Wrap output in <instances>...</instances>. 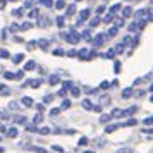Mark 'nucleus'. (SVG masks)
<instances>
[{
	"label": "nucleus",
	"instance_id": "nucleus-1",
	"mask_svg": "<svg viewBox=\"0 0 153 153\" xmlns=\"http://www.w3.org/2000/svg\"><path fill=\"white\" fill-rule=\"evenodd\" d=\"M64 38H65V42H69V43H77L79 42V33H69Z\"/></svg>",
	"mask_w": 153,
	"mask_h": 153
},
{
	"label": "nucleus",
	"instance_id": "nucleus-2",
	"mask_svg": "<svg viewBox=\"0 0 153 153\" xmlns=\"http://www.w3.org/2000/svg\"><path fill=\"white\" fill-rule=\"evenodd\" d=\"M81 105H83V108H86V110H93V103H91V100H83L81 102Z\"/></svg>",
	"mask_w": 153,
	"mask_h": 153
},
{
	"label": "nucleus",
	"instance_id": "nucleus-3",
	"mask_svg": "<svg viewBox=\"0 0 153 153\" xmlns=\"http://www.w3.org/2000/svg\"><path fill=\"white\" fill-rule=\"evenodd\" d=\"M105 38H107V35H98L97 38L93 40V45H97V47H98V45H102V43H103V40H105Z\"/></svg>",
	"mask_w": 153,
	"mask_h": 153
},
{
	"label": "nucleus",
	"instance_id": "nucleus-4",
	"mask_svg": "<svg viewBox=\"0 0 153 153\" xmlns=\"http://www.w3.org/2000/svg\"><path fill=\"white\" fill-rule=\"evenodd\" d=\"M22 105H24V107H33V100H31V98L29 97H22Z\"/></svg>",
	"mask_w": 153,
	"mask_h": 153
},
{
	"label": "nucleus",
	"instance_id": "nucleus-5",
	"mask_svg": "<svg viewBox=\"0 0 153 153\" xmlns=\"http://www.w3.org/2000/svg\"><path fill=\"white\" fill-rule=\"evenodd\" d=\"M122 114H124V110H120V108H114L110 114V117H122Z\"/></svg>",
	"mask_w": 153,
	"mask_h": 153
},
{
	"label": "nucleus",
	"instance_id": "nucleus-6",
	"mask_svg": "<svg viewBox=\"0 0 153 153\" xmlns=\"http://www.w3.org/2000/svg\"><path fill=\"white\" fill-rule=\"evenodd\" d=\"M29 86H33V88H38L40 84H42V79H31V81H28Z\"/></svg>",
	"mask_w": 153,
	"mask_h": 153
},
{
	"label": "nucleus",
	"instance_id": "nucleus-7",
	"mask_svg": "<svg viewBox=\"0 0 153 153\" xmlns=\"http://www.w3.org/2000/svg\"><path fill=\"white\" fill-rule=\"evenodd\" d=\"M88 16H90V10H88V9H84V10H81L79 17H81V21H84V19H88Z\"/></svg>",
	"mask_w": 153,
	"mask_h": 153
},
{
	"label": "nucleus",
	"instance_id": "nucleus-8",
	"mask_svg": "<svg viewBox=\"0 0 153 153\" xmlns=\"http://www.w3.org/2000/svg\"><path fill=\"white\" fill-rule=\"evenodd\" d=\"M7 134H9V138H16V136H17V129H16V127H10L7 131Z\"/></svg>",
	"mask_w": 153,
	"mask_h": 153
},
{
	"label": "nucleus",
	"instance_id": "nucleus-9",
	"mask_svg": "<svg viewBox=\"0 0 153 153\" xmlns=\"http://www.w3.org/2000/svg\"><path fill=\"white\" fill-rule=\"evenodd\" d=\"M131 95H132V88H126V90L122 91V97L124 98H129Z\"/></svg>",
	"mask_w": 153,
	"mask_h": 153
},
{
	"label": "nucleus",
	"instance_id": "nucleus-10",
	"mask_svg": "<svg viewBox=\"0 0 153 153\" xmlns=\"http://www.w3.org/2000/svg\"><path fill=\"white\" fill-rule=\"evenodd\" d=\"M55 7L59 9V10H62L64 7H65V0H57V4H55Z\"/></svg>",
	"mask_w": 153,
	"mask_h": 153
},
{
	"label": "nucleus",
	"instance_id": "nucleus-11",
	"mask_svg": "<svg viewBox=\"0 0 153 153\" xmlns=\"http://www.w3.org/2000/svg\"><path fill=\"white\" fill-rule=\"evenodd\" d=\"M36 45H40L42 48H47V47H48V40H38Z\"/></svg>",
	"mask_w": 153,
	"mask_h": 153
},
{
	"label": "nucleus",
	"instance_id": "nucleus-12",
	"mask_svg": "<svg viewBox=\"0 0 153 153\" xmlns=\"http://www.w3.org/2000/svg\"><path fill=\"white\" fill-rule=\"evenodd\" d=\"M131 14H132V9L131 7H126L124 10H122V16H124V17H129Z\"/></svg>",
	"mask_w": 153,
	"mask_h": 153
},
{
	"label": "nucleus",
	"instance_id": "nucleus-13",
	"mask_svg": "<svg viewBox=\"0 0 153 153\" xmlns=\"http://www.w3.org/2000/svg\"><path fill=\"white\" fill-rule=\"evenodd\" d=\"M35 65H36V64L33 62V60H29V62L24 65V69H26V71H31V69H35Z\"/></svg>",
	"mask_w": 153,
	"mask_h": 153
},
{
	"label": "nucleus",
	"instance_id": "nucleus-14",
	"mask_svg": "<svg viewBox=\"0 0 153 153\" xmlns=\"http://www.w3.org/2000/svg\"><path fill=\"white\" fill-rule=\"evenodd\" d=\"M115 129H119V126H107L105 127V132H114Z\"/></svg>",
	"mask_w": 153,
	"mask_h": 153
},
{
	"label": "nucleus",
	"instance_id": "nucleus-15",
	"mask_svg": "<svg viewBox=\"0 0 153 153\" xmlns=\"http://www.w3.org/2000/svg\"><path fill=\"white\" fill-rule=\"evenodd\" d=\"M110 115H108V114H105V115H102V117H100V122H103V124H105V122H108V120H110Z\"/></svg>",
	"mask_w": 153,
	"mask_h": 153
},
{
	"label": "nucleus",
	"instance_id": "nucleus-16",
	"mask_svg": "<svg viewBox=\"0 0 153 153\" xmlns=\"http://www.w3.org/2000/svg\"><path fill=\"white\" fill-rule=\"evenodd\" d=\"M74 10H76V7H74V5H69V7H67V10H65V16L74 14Z\"/></svg>",
	"mask_w": 153,
	"mask_h": 153
},
{
	"label": "nucleus",
	"instance_id": "nucleus-17",
	"mask_svg": "<svg viewBox=\"0 0 153 153\" xmlns=\"http://www.w3.org/2000/svg\"><path fill=\"white\" fill-rule=\"evenodd\" d=\"M134 112H136V107H131V108L124 110V114H122V115H131V114H134Z\"/></svg>",
	"mask_w": 153,
	"mask_h": 153
},
{
	"label": "nucleus",
	"instance_id": "nucleus-18",
	"mask_svg": "<svg viewBox=\"0 0 153 153\" xmlns=\"http://www.w3.org/2000/svg\"><path fill=\"white\" fill-rule=\"evenodd\" d=\"M22 59H24V55H22V53H17V55L14 57V62L19 64V62H22Z\"/></svg>",
	"mask_w": 153,
	"mask_h": 153
},
{
	"label": "nucleus",
	"instance_id": "nucleus-19",
	"mask_svg": "<svg viewBox=\"0 0 153 153\" xmlns=\"http://www.w3.org/2000/svg\"><path fill=\"white\" fill-rule=\"evenodd\" d=\"M69 107H71V102H69V100H64L62 103H60V108H69Z\"/></svg>",
	"mask_w": 153,
	"mask_h": 153
},
{
	"label": "nucleus",
	"instance_id": "nucleus-20",
	"mask_svg": "<svg viewBox=\"0 0 153 153\" xmlns=\"http://www.w3.org/2000/svg\"><path fill=\"white\" fill-rule=\"evenodd\" d=\"M71 93H72V97H79L81 90H79V88H72V90H71Z\"/></svg>",
	"mask_w": 153,
	"mask_h": 153
},
{
	"label": "nucleus",
	"instance_id": "nucleus-21",
	"mask_svg": "<svg viewBox=\"0 0 153 153\" xmlns=\"http://www.w3.org/2000/svg\"><path fill=\"white\" fill-rule=\"evenodd\" d=\"M143 124H145V126H150V124H153V117H146L145 120H143Z\"/></svg>",
	"mask_w": 153,
	"mask_h": 153
},
{
	"label": "nucleus",
	"instance_id": "nucleus-22",
	"mask_svg": "<svg viewBox=\"0 0 153 153\" xmlns=\"http://www.w3.org/2000/svg\"><path fill=\"white\" fill-rule=\"evenodd\" d=\"M64 19H65V17H57V26H59V28L64 26Z\"/></svg>",
	"mask_w": 153,
	"mask_h": 153
},
{
	"label": "nucleus",
	"instance_id": "nucleus-23",
	"mask_svg": "<svg viewBox=\"0 0 153 153\" xmlns=\"http://www.w3.org/2000/svg\"><path fill=\"white\" fill-rule=\"evenodd\" d=\"M0 57H2V59H7V57H10V55H9L7 50H0Z\"/></svg>",
	"mask_w": 153,
	"mask_h": 153
},
{
	"label": "nucleus",
	"instance_id": "nucleus-24",
	"mask_svg": "<svg viewBox=\"0 0 153 153\" xmlns=\"http://www.w3.org/2000/svg\"><path fill=\"white\" fill-rule=\"evenodd\" d=\"M108 102H110V98H108V97H102V98H100V103H102V105L108 103Z\"/></svg>",
	"mask_w": 153,
	"mask_h": 153
},
{
	"label": "nucleus",
	"instance_id": "nucleus-25",
	"mask_svg": "<svg viewBox=\"0 0 153 153\" xmlns=\"http://www.w3.org/2000/svg\"><path fill=\"white\" fill-rule=\"evenodd\" d=\"M38 131H40V134L45 136V134H48V132H50V129H48V127H42V129H38Z\"/></svg>",
	"mask_w": 153,
	"mask_h": 153
},
{
	"label": "nucleus",
	"instance_id": "nucleus-26",
	"mask_svg": "<svg viewBox=\"0 0 153 153\" xmlns=\"http://www.w3.org/2000/svg\"><path fill=\"white\" fill-rule=\"evenodd\" d=\"M59 83V77L57 76H50V84H57Z\"/></svg>",
	"mask_w": 153,
	"mask_h": 153
},
{
	"label": "nucleus",
	"instance_id": "nucleus-27",
	"mask_svg": "<svg viewBox=\"0 0 153 153\" xmlns=\"http://www.w3.org/2000/svg\"><path fill=\"white\" fill-rule=\"evenodd\" d=\"M112 19H114V16H112V14H107V16L103 17V22H110Z\"/></svg>",
	"mask_w": 153,
	"mask_h": 153
},
{
	"label": "nucleus",
	"instance_id": "nucleus-28",
	"mask_svg": "<svg viewBox=\"0 0 153 153\" xmlns=\"http://www.w3.org/2000/svg\"><path fill=\"white\" fill-rule=\"evenodd\" d=\"M108 86H110V83H108V81H103V83L100 84V88H102V90H107Z\"/></svg>",
	"mask_w": 153,
	"mask_h": 153
},
{
	"label": "nucleus",
	"instance_id": "nucleus-29",
	"mask_svg": "<svg viewBox=\"0 0 153 153\" xmlns=\"http://www.w3.org/2000/svg\"><path fill=\"white\" fill-rule=\"evenodd\" d=\"M117 35V28H110V31H108V36H115Z\"/></svg>",
	"mask_w": 153,
	"mask_h": 153
},
{
	"label": "nucleus",
	"instance_id": "nucleus-30",
	"mask_svg": "<svg viewBox=\"0 0 153 153\" xmlns=\"http://www.w3.org/2000/svg\"><path fill=\"white\" fill-rule=\"evenodd\" d=\"M136 29H138V24H136V22L129 24V31H136Z\"/></svg>",
	"mask_w": 153,
	"mask_h": 153
},
{
	"label": "nucleus",
	"instance_id": "nucleus-31",
	"mask_svg": "<svg viewBox=\"0 0 153 153\" xmlns=\"http://www.w3.org/2000/svg\"><path fill=\"white\" fill-rule=\"evenodd\" d=\"M126 126H136V119H129V120L126 122Z\"/></svg>",
	"mask_w": 153,
	"mask_h": 153
},
{
	"label": "nucleus",
	"instance_id": "nucleus-32",
	"mask_svg": "<svg viewBox=\"0 0 153 153\" xmlns=\"http://www.w3.org/2000/svg\"><path fill=\"white\" fill-rule=\"evenodd\" d=\"M43 5H48V7H52V0H40Z\"/></svg>",
	"mask_w": 153,
	"mask_h": 153
},
{
	"label": "nucleus",
	"instance_id": "nucleus-33",
	"mask_svg": "<svg viewBox=\"0 0 153 153\" xmlns=\"http://www.w3.org/2000/svg\"><path fill=\"white\" fill-rule=\"evenodd\" d=\"M4 76H5V79H14V74L12 72H5Z\"/></svg>",
	"mask_w": 153,
	"mask_h": 153
},
{
	"label": "nucleus",
	"instance_id": "nucleus-34",
	"mask_svg": "<svg viewBox=\"0 0 153 153\" xmlns=\"http://www.w3.org/2000/svg\"><path fill=\"white\" fill-rule=\"evenodd\" d=\"M42 120H43V117H42V115H40V114H38V115H36V117H35V122H36V124H40Z\"/></svg>",
	"mask_w": 153,
	"mask_h": 153
},
{
	"label": "nucleus",
	"instance_id": "nucleus-35",
	"mask_svg": "<svg viewBox=\"0 0 153 153\" xmlns=\"http://www.w3.org/2000/svg\"><path fill=\"white\" fill-rule=\"evenodd\" d=\"M79 145H81V146L88 145V139H86V138H81V139H79Z\"/></svg>",
	"mask_w": 153,
	"mask_h": 153
},
{
	"label": "nucleus",
	"instance_id": "nucleus-36",
	"mask_svg": "<svg viewBox=\"0 0 153 153\" xmlns=\"http://www.w3.org/2000/svg\"><path fill=\"white\" fill-rule=\"evenodd\" d=\"M59 112H60V108H52V110H50V115H57Z\"/></svg>",
	"mask_w": 153,
	"mask_h": 153
},
{
	"label": "nucleus",
	"instance_id": "nucleus-37",
	"mask_svg": "<svg viewBox=\"0 0 153 153\" xmlns=\"http://www.w3.org/2000/svg\"><path fill=\"white\" fill-rule=\"evenodd\" d=\"M90 24L93 26V28H95V26H98V24H100V21H98V19H93V21H91Z\"/></svg>",
	"mask_w": 153,
	"mask_h": 153
},
{
	"label": "nucleus",
	"instance_id": "nucleus-38",
	"mask_svg": "<svg viewBox=\"0 0 153 153\" xmlns=\"http://www.w3.org/2000/svg\"><path fill=\"white\" fill-rule=\"evenodd\" d=\"M35 152H38V153H47V150H45V148H38V146H36Z\"/></svg>",
	"mask_w": 153,
	"mask_h": 153
},
{
	"label": "nucleus",
	"instance_id": "nucleus-39",
	"mask_svg": "<svg viewBox=\"0 0 153 153\" xmlns=\"http://www.w3.org/2000/svg\"><path fill=\"white\" fill-rule=\"evenodd\" d=\"M29 28H31V24H29V22H24V24L21 26V29H29Z\"/></svg>",
	"mask_w": 153,
	"mask_h": 153
},
{
	"label": "nucleus",
	"instance_id": "nucleus-40",
	"mask_svg": "<svg viewBox=\"0 0 153 153\" xmlns=\"http://www.w3.org/2000/svg\"><path fill=\"white\" fill-rule=\"evenodd\" d=\"M122 47H124V45H117V48L114 50V52H115V53H117V52H122V50H124Z\"/></svg>",
	"mask_w": 153,
	"mask_h": 153
},
{
	"label": "nucleus",
	"instance_id": "nucleus-41",
	"mask_svg": "<svg viewBox=\"0 0 153 153\" xmlns=\"http://www.w3.org/2000/svg\"><path fill=\"white\" fill-rule=\"evenodd\" d=\"M143 132H146V134H153V129H152V127H150V129L146 127V129H143Z\"/></svg>",
	"mask_w": 153,
	"mask_h": 153
},
{
	"label": "nucleus",
	"instance_id": "nucleus-42",
	"mask_svg": "<svg viewBox=\"0 0 153 153\" xmlns=\"http://www.w3.org/2000/svg\"><path fill=\"white\" fill-rule=\"evenodd\" d=\"M53 53H55V55H62V53H64V50H60V48H57L55 52H53Z\"/></svg>",
	"mask_w": 153,
	"mask_h": 153
},
{
	"label": "nucleus",
	"instance_id": "nucleus-43",
	"mask_svg": "<svg viewBox=\"0 0 153 153\" xmlns=\"http://www.w3.org/2000/svg\"><path fill=\"white\" fill-rule=\"evenodd\" d=\"M115 55V52H114V50H108V52H107V57H114Z\"/></svg>",
	"mask_w": 153,
	"mask_h": 153
},
{
	"label": "nucleus",
	"instance_id": "nucleus-44",
	"mask_svg": "<svg viewBox=\"0 0 153 153\" xmlns=\"http://www.w3.org/2000/svg\"><path fill=\"white\" fill-rule=\"evenodd\" d=\"M67 55H71V57H74V55H76V50H69V52H67Z\"/></svg>",
	"mask_w": 153,
	"mask_h": 153
},
{
	"label": "nucleus",
	"instance_id": "nucleus-45",
	"mask_svg": "<svg viewBox=\"0 0 153 153\" xmlns=\"http://www.w3.org/2000/svg\"><path fill=\"white\" fill-rule=\"evenodd\" d=\"M35 45H36V42H29V43H28L29 48H35Z\"/></svg>",
	"mask_w": 153,
	"mask_h": 153
},
{
	"label": "nucleus",
	"instance_id": "nucleus-46",
	"mask_svg": "<svg viewBox=\"0 0 153 153\" xmlns=\"http://www.w3.org/2000/svg\"><path fill=\"white\" fill-rule=\"evenodd\" d=\"M150 21H153V9L150 10Z\"/></svg>",
	"mask_w": 153,
	"mask_h": 153
},
{
	"label": "nucleus",
	"instance_id": "nucleus-47",
	"mask_svg": "<svg viewBox=\"0 0 153 153\" xmlns=\"http://www.w3.org/2000/svg\"><path fill=\"white\" fill-rule=\"evenodd\" d=\"M120 153H132L131 150H120Z\"/></svg>",
	"mask_w": 153,
	"mask_h": 153
},
{
	"label": "nucleus",
	"instance_id": "nucleus-48",
	"mask_svg": "<svg viewBox=\"0 0 153 153\" xmlns=\"http://www.w3.org/2000/svg\"><path fill=\"white\" fill-rule=\"evenodd\" d=\"M0 153H4V148H2V146H0Z\"/></svg>",
	"mask_w": 153,
	"mask_h": 153
},
{
	"label": "nucleus",
	"instance_id": "nucleus-49",
	"mask_svg": "<svg viewBox=\"0 0 153 153\" xmlns=\"http://www.w3.org/2000/svg\"><path fill=\"white\" fill-rule=\"evenodd\" d=\"M150 91H153V84H152V86H150Z\"/></svg>",
	"mask_w": 153,
	"mask_h": 153
},
{
	"label": "nucleus",
	"instance_id": "nucleus-50",
	"mask_svg": "<svg viewBox=\"0 0 153 153\" xmlns=\"http://www.w3.org/2000/svg\"><path fill=\"white\" fill-rule=\"evenodd\" d=\"M84 153H93V152H84Z\"/></svg>",
	"mask_w": 153,
	"mask_h": 153
},
{
	"label": "nucleus",
	"instance_id": "nucleus-51",
	"mask_svg": "<svg viewBox=\"0 0 153 153\" xmlns=\"http://www.w3.org/2000/svg\"><path fill=\"white\" fill-rule=\"evenodd\" d=\"M152 102H153V97H152Z\"/></svg>",
	"mask_w": 153,
	"mask_h": 153
},
{
	"label": "nucleus",
	"instance_id": "nucleus-52",
	"mask_svg": "<svg viewBox=\"0 0 153 153\" xmlns=\"http://www.w3.org/2000/svg\"><path fill=\"white\" fill-rule=\"evenodd\" d=\"M152 4H153V0H152Z\"/></svg>",
	"mask_w": 153,
	"mask_h": 153
},
{
	"label": "nucleus",
	"instance_id": "nucleus-53",
	"mask_svg": "<svg viewBox=\"0 0 153 153\" xmlns=\"http://www.w3.org/2000/svg\"><path fill=\"white\" fill-rule=\"evenodd\" d=\"M12 2H14V0H12Z\"/></svg>",
	"mask_w": 153,
	"mask_h": 153
}]
</instances>
